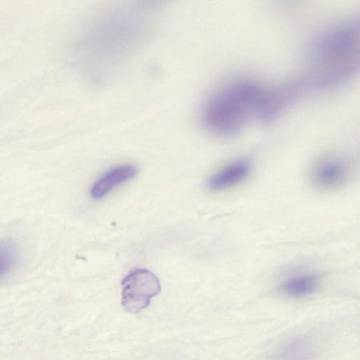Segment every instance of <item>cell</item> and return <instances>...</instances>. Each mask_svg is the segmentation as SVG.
<instances>
[{
  "instance_id": "1",
  "label": "cell",
  "mask_w": 360,
  "mask_h": 360,
  "mask_svg": "<svg viewBox=\"0 0 360 360\" xmlns=\"http://www.w3.org/2000/svg\"><path fill=\"white\" fill-rule=\"evenodd\" d=\"M305 88L328 89L356 73L359 66V28L355 20L341 22L319 35L308 60Z\"/></svg>"
},
{
  "instance_id": "2",
  "label": "cell",
  "mask_w": 360,
  "mask_h": 360,
  "mask_svg": "<svg viewBox=\"0 0 360 360\" xmlns=\"http://www.w3.org/2000/svg\"><path fill=\"white\" fill-rule=\"evenodd\" d=\"M263 90L258 83L250 79L226 85L206 101L202 112L203 124L216 135L238 134L255 117Z\"/></svg>"
},
{
  "instance_id": "3",
  "label": "cell",
  "mask_w": 360,
  "mask_h": 360,
  "mask_svg": "<svg viewBox=\"0 0 360 360\" xmlns=\"http://www.w3.org/2000/svg\"><path fill=\"white\" fill-rule=\"evenodd\" d=\"M122 306L125 311L136 314L146 309L151 299L158 295L161 285L150 270L136 269L122 281Z\"/></svg>"
},
{
  "instance_id": "4",
  "label": "cell",
  "mask_w": 360,
  "mask_h": 360,
  "mask_svg": "<svg viewBox=\"0 0 360 360\" xmlns=\"http://www.w3.org/2000/svg\"><path fill=\"white\" fill-rule=\"evenodd\" d=\"M305 88L302 82H288L263 90L255 118L261 123H269L277 119L297 100Z\"/></svg>"
},
{
  "instance_id": "5",
  "label": "cell",
  "mask_w": 360,
  "mask_h": 360,
  "mask_svg": "<svg viewBox=\"0 0 360 360\" xmlns=\"http://www.w3.org/2000/svg\"><path fill=\"white\" fill-rule=\"evenodd\" d=\"M350 176L349 165L342 160L332 158L319 163L312 170L311 180L321 190H332L342 186Z\"/></svg>"
},
{
  "instance_id": "6",
  "label": "cell",
  "mask_w": 360,
  "mask_h": 360,
  "mask_svg": "<svg viewBox=\"0 0 360 360\" xmlns=\"http://www.w3.org/2000/svg\"><path fill=\"white\" fill-rule=\"evenodd\" d=\"M252 165L245 159L234 160L213 174L207 181V188L213 191H219L232 188L249 176Z\"/></svg>"
},
{
  "instance_id": "7",
  "label": "cell",
  "mask_w": 360,
  "mask_h": 360,
  "mask_svg": "<svg viewBox=\"0 0 360 360\" xmlns=\"http://www.w3.org/2000/svg\"><path fill=\"white\" fill-rule=\"evenodd\" d=\"M137 174V169L129 164L116 166L105 172L91 186L90 195L94 199H101L115 187L128 181Z\"/></svg>"
},
{
  "instance_id": "8",
  "label": "cell",
  "mask_w": 360,
  "mask_h": 360,
  "mask_svg": "<svg viewBox=\"0 0 360 360\" xmlns=\"http://www.w3.org/2000/svg\"><path fill=\"white\" fill-rule=\"evenodd\" d=\"M319 284V278L317 275L304 273L285 279L281 285V290L290 297H302L314 292Z\"/></svg>"
},
{
  "instance_id": "9",
  "label": "cell",
  "mask_w": 360,
  "mask_h": 360,
  "mask_svg": "<svg viewBox=\"0 0 360 360\" xmlns=\"http://www.w3.org/2000/svg\"><path fill=\"white\" fill-rule=\"evenodd\" d=\"M18 255L14 245L8 241L0 240V278L16 265Z\"/></svg>"
},
{
  "instance_id": "10",
  "label": "cell",
  "mask_w": 360,
  "mask_h": 360,
  "mask_svg": "<svg viewBox=\"0 0 360 360\" xmlns=\"http://www.w3.org/2000/svg\"><path fill=\"white\" fill-rule=\"evenodd\" d=\"M306 349L302 342H295L289 348H286L282 354V360H302L304 359Z\"/></svg>"
}]
</instances>
